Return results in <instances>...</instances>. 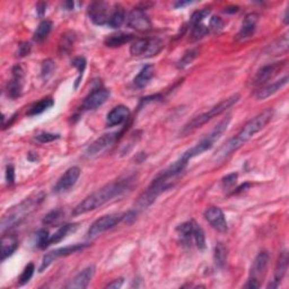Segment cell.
<instances>
[{"instance_id":"obj_34","label":"cell","mask_w":289,"mask_h":289,"mask_svg":"<svg viewBox=\"0 0 289 289\" xmlns=\"http://www.w3.org/2000/svg\"><path fill=\"white\" fill-rule=\"evenodd\" d=\"M148 46V39H138L131 44L130 47V53L132 55H144Z\"/></svg>"},{"instance_id":"obj_17","label":"cell","mask_w":289,"mask_h":289,"mask_svg":"<svg viewBox=\"0 0 289 289\" xmlns=\"http://www.w3.org/2000/svg\"><path fill=\"white\" fill-rule=\"evenodd\" d=\"M94 275H95V266L91 265L85 268L78 275L74 278L70 283L67 285V288L69 289H84L91 283Z\"/></svg>"},{"instance_id":"obj_11","label":"cell","mask_w":289,"mask_h":289,"mask_svg":"<svg viewBox=\"0 0 289 289\" xmlns=\"http://www.w3.org/2000/svg\"><path fill=\"white\" fill-rule=\"evenodd\" d=\"M80 172V168L78 166H73L68 168L65 172V174L58 180L57 184L53 187L54 193H62L71 189V187L76 184L78 179H79Z\"/></svg>"},{"instance_id":"obj_1","label":"cell","mask_w":289,"mask_h":289,"mask_svg":"<svg viewBox=\"0 0 289 289\" xmlns=\"http://www.w3.org/2000/svg\"><path fill=\"white\" fill-rule=\"evenodd\" d=\"M273 116V111L271 108H268L263 112H261L260 114L254 116L253 119H251L245 126L242 128V130L237 133V136L232 138L228 140L226 144L221 146V147L216 152L213 159L216 160V163L224 162L228 156H231L233 153L237 151L242 147V146L252 139L255 134L263 129V128L268 125L270 120Z\"/></svg>"},{"instance_id":"obj_39","label":"cell","mask_w":289,"mask_h":289,"mask_svg":"<svg viewBox=\"0 0 289 289\" xmlns=\"http://www.w3.org/2000/svg\"><path fill=\"white\" fill-rule=\"evenodd\" d=\"M209 15H210L209 9H201V10H197V12H194L190 20L191 26L202 24V21H204L207 16H209Z\"/></svg>"},{"instance_id":"obj_13","label":"cell","mask_w":289,"mask_h":289,"mask_svg":"<svg viewBox=\"0 0 289 289\" xmlns=\"http://www.w3.org/2000/svg\"><path fill=\"white\" fill-rule=\"evenodd\" d=\"M13 78L7 84V94L12 99H17L21 96L22 89H23V79H24V70L20 65L13 67Z\"/></svg>"},{"instance_id":"obj_4","label":"cell","mask_w":289,"mask_h":289,"mask_svg":"<svg viewBox=\"0 0 289 289\" xmlns=\"http://www.w3.org/2000/svg\"><path fill=\"white\" fill-rule=\"evenodd\" d=\"M239 99H241L239 94H234V95L227 97V99L223 100L221 102L215 105V106L210 108L208 112H205V113H202L200 115L194 116V118L192 120H190V121L184 126V128H183L181 134L184 137L186 136V134L193 132L194 130H197L200 127L206 125V123L210 121V120H212L213 118H216V116H218L220 114H223L224 112H226L228 108H231L233 105L237 103Z\"/></svg>"},{"instance_id":"obj_36","label":"cell","mask_w":289,"mask_h":289,"mask_svg":"<svg viewBox=\"0 0 289 289\" xmlns=\"http://www.w3.org/2000/svg\"><path fill=\"white\" fill-rule=\"evenodd\" d=\"M55 68H57V66H55V62L53 60H46V61H43L42 66H41V76H42L44 80L49 79L54 74Z\"/></svg>"},{"instance_id":"obj_22","label":"cell","mask_w":289,"mask_h":289,"mask_svg":"<svg viewBox=\"0 0 289 289\" xmlns=\"http://www.w3.org/2000/svg\"><path fill=\"white\" fill-rule=\"evenodd\" d=\"M75 42H76V34L73 31H68L63 33L60 37L59 44H58V51L60 55H67L70 53V51L73 50L75 46Z\"/></svg>"},{"instance_id":"obj_3","label":"cell","mask_w":289,"mask_h":289,"mask_svg":"<svg viewBox=\"0 0 289 289\" xmlns=\"http://www.w3.org/2000/svg\"><path fill=\"white\" fill-rule=\"evenodd\" d=\"M44 198H46L44 193L41 192L39 194H35V196L25 199L20 205L14 207L6 216H3L1 220V232L5 233V231L21 224L29 213H32L35 209H37L41 202L44 200Z\"/></svg>"},{"instance_id":"obj_38","label":"cell","mask_w":289,"mask_h":289,"mask_svg":"<svg viewBox=\"0 0 289 289\" xmlns=\"http://www.w3.org/2000/svg\"><path fill=\"white\" fill-rule=\"evenodd\" d=\"M209 33V28L204 24H198L192 26V32H191V40L199 41L202 37H205Z\"/></svg>"},{"instance_id":"obj_26","label":"cell","mask_w":289,"mask_h":289,"mask_svg":"<svg viewBox=\"0 0 289 289\" xmlns=\"http://www.w3.org/2000/svg\"><path fill=\"white\" fill-rule=\"evenodd\" d=\"M18 247V242L14 236H2L1 241V260H6Z\"/></svg>"},{"instance_id":"obj_44","label":"cell","mask_w":289,"mask_h":289,"mask_svg":"<svg viewBox=\"0 0 289 289\" xmlns=\"http://www.w3.org/2000/svg\"><path fill=\"white\" fill-rule=\"evenodd\" d=\"M208 28L209 31H211L212 33H219L221 29L224 28V21L218 16L212 17L211 20H210Z\"/></svg>"},{"instance_id":"obj_53","label":"cell","mask_w":289,"mask_h":289,"mask_svg":"<svg viewBox=\"0 0 289 289\" xmlns=\"http://www.w3.org/2000/svg\"><path fill=\"white\" fill-rule=\"evenodd\" d=\"M65 6H67V9L70 10V9H73V8H74V2H71V1L66 2V3H65Z\"/></svg>"},{"instance_id":"obj_8","label":"cell","mask_w":289,"mask_h":289,"mask_svg":"<svg viewBox=\"0 0 289 289\" xmlns=\"http://www.w3.org/2000/svg\"><path fill=\"white\" fill-rule=\"evenodd\" d=\"M127 25L138 32H147L152 28V22L141 8H133L127 17Z\"/></svg>"},{"instance_id":"obj_14","label":"cell","mask_w":289,"mask_h":289,"mask_svg":"<svg viewBox=\"0 0 289 289\" xmlns=\"http://www.w3.org/2000/svg\"><path fill=\"white\" fill-rule=\"evenodd\" d=\"M108 97H110V91H107L106 88H97L86 97L82 103V108L86 111L96 110L106 102Z\"/></svg>"},{"instance_id":"obj_28","label":"cell","mask_w":289,"mask_h":289,"mask_svg":"<svg viewBox=\"0 0 289 289\" xmlns=\"http://www.w3.org/2000/svg\"><path fill=\"white\" fill-rule=\"evenodd\" d=\"M288 34H285L280 37V39H278L276 42H273L272 44H270L266 49L265 52L269 54H272V55H278V54H281L284 53V52H287L288 50Z\"/></svg>"},{"instance_id":"obj_46","label":"cell","mask_w":289,"mask_h":289,"mask_svg":"<svg viewBox=\"0 0 289 289\" xmlns=\"http://www.w3.org/2000/svg\"><path fill=\"white\" fill-rule=\"evenodd\" d=\"M237 178H238L237 173H232V174L226 175L225 178H223V180H221L223 186L224 187H232L233 185H235L236 181H237Z\"/></svg>"},{"instance_id":"obj_35","label":"cell","mask_w":289,"mask_h":289,"mask_svg":"<svg viewBox=\"0 0 289 289\" xmlns=\"http://www.w3.org/2000/svg\"><path fill=\"white\" fill-rule=\"evenodd\" d=\"M193 239L194 242L197 244V247L199 250H205L206 249V236H205V232L202 228L199 226V225L194 224V228H193Z\"/></svg>"},{"instance_id":"obj_27","label":"cell","mask_w":289,"mask_h":289,"mask_svg":"<svg viewBox=\"0 0 289 289\" xmlns=\"http://www.w3.org/2000/svg\"><path fill=\"white\" fill-rule=\"evenodd\" d=\"M126 20V10L121 5H115L113 10H112L110 20H108L107 25L110 27L118 28L123 24Z\"/></svg>"},{"instance_id":"obj_12","label":"cell","mask_w":289,"mask_h":289,"mask_svg":"<svg viewBox=\"0 0 289 289\" xmlns=\"http://www.w3.org/2000/svg\"><path fill=\"white\" fill-rule=\"evenodd\" d=\"M205 218L216 231L226 233L228 231L227 220L225 218L223 210L218 207H210L205 211Z\"/></svg>"},{"instance_id":"obj_52","label":"cell","mask_w":289,"mask_h":289,"mask_svg":"<svg viewBox=\"0 0 289 289\" xmlns=\"http://www.w3.org/2000/svg\"><path fill=\"white\" fill-rule=\"evenodd\" d=\"M238 12V7H232V8L225 9V13H236Z\"/></svg>"},{"instance_id":"obj_48","label":"cell","mask_w":289,"mask_h":289,"mask_svg":"<svg viewBox=\"0 0 289 289\" xmlns=\"http://www.w3.org/2000/svg\"><path fill=\"white\" fill-rule=\"evenodd\" d=\"M6 181L8 183L9 185L14 184L15 182V171H14V167L12 165H9V166H7V170H6Z\"/></svg>"},{"instance_id":"obj_23","label":"cell","mask_w":289,"mask_h":289,"mask_svg":"<svg viewBox=\"0 0 289 289\" xmlns=\"http://www.w3.org/2000/svg\"><path fill=\"white\" fill-rule=\"evenodd\" d=\"M133 40V34H130V33H125V32H118L114 33V34L108 35L106 39H105L104 43L105 46L108 48H118L121 47L123 44L129 43L130 41Z\"/></svg>"},{"instance_id":"obj_15","label":"cell","mask_w":289,"mask_h":289,"mask_svg":"<svg viewBox=\"0 0 289 289\" xmlns=\"http://www.w3.org/2000/svg\"><path fill=\"white\" fill-rule=\"evenodd\" d=\"M269 260H270L269 253L266 252V251H261V252L257 255V258H255L254 261H253L252 269H251L250 279L260 283L261 278L264 277L266 269H268Z\"/></svg>"},{"instance_id":"obj_21","label":"cell","mask_w":289,"mask_h":289,"mask_svg":"<svg viewBox=\"0 0 289 289\" xmlns=\"http://www.w3.org/2000/svg\"><path fill=\"white\" fill-rule=\"evenodd\" d=\"M287 82H288V76H285L283 79L277 80L275 82H272V84L262 87L260 91L257 93L255 97H257V100H259V101L268 99V97L273 95V94H276L278 91H280L284 86H286Z\"/></svg>"},{"instance_id":"obj_5","label":"cell","mask_w":289,"mask_h":289,"mask_svg":"<svg viewBox=\"0 0 289 289\" xmlns=\"http://www.w3.org/2000/svg\"><path fill=\"white\" fill-rule=\"evenodd\" d=\"M230 122H231V116L224 119L223 121H220L218 125L213 128V129L211 130V132L208 133L205 138H202L197 145H194L192 148L189 149V151L183 153V155H184L186 158L190 160V159H192L193 157L201 155L202 153L209 151V149L213 146V144H215V142L221 137V134H223L225 131L227 130Z\"/></svg>"},{"instance_id":"obj_49","label":"cell","mask_w":289,"mask_h":289,"mask_svg":"<svg viewBox=\"0 0 289 289\" xmlns=\"http://www.w3.org/2000/svg\"><path fill=\"white\" fill-rule=\"evenodd\" d=\"M123 285V279L122 278H120V279H115L110 283L108 285H106V288H113V289H118V288H121Z\"/></svg>"},{"instance_id":"obj_20","label":"cell","mask_w":289,"mask_h":289,"mask_svg":"<svg viewBox=\"0 0 289 289\" xmlns=\"http://www.w3.org/2000/svg\"><path fill=\"white\" fill-rule=\"evenodd\" d=\"M288 253L287 251H284L281 252L279 259H278L276 269H275V278H273V281L269 285L268 288H277L279 286L281 280L284 279L285 275H286V271L288 269Z\"/></svg>"},{"instance_id":"obj_10","label":"cell","mask_w":289,"mask_h":289,"mask_svg":"<svg viewBox=\"0 0 289 289\" xmlns=\"http://www.w3.org/2000/svg\"><path fill=\"white\" fill-rule=\"evenodd\" d=\"M285 63L286 62L281 61V62H275V63H270V65L263 66L262 68H260L257 71V74H255V76L252 79V85L255 86V87L264 85L266 81L272 79V78L275 77L281 69H283Z\"/></svg>"},{"instance_id":"obj_9","label":"cell","mask_w":289,"mask_h":289,"mask_svg":"<svg viewBox=\"0 0 289 289\" xmlns=\"http://www.w3.org/2000/svg\"><path fill=\"white\" fill-rule=\"evenodd\" d=\"M112 10L110 5L104 1L93 2L88 7V15L91 21L96 25H105L108 23Z\"/></svg>"},{"instance_id":"obj_16","label":"cell","mask_w":289,"mask_h":289,"mask_svg":"<svg viewBox=\"0 0 289 289\" xmlns=\"http://www.w3.org/2000/svg\"><path fill=\"white\" fill-rule=\"evenodd\" d=\"M116 139V133H106L103 134L102 137L96 139L95 141L92 142L91 145L88 146V148L86 149V157H94L99 154L105 151L108 146H111Z\"/></svg>"},{"instance_id":"obj_31","label":"cell","mask_w":289,"mask_h":289,"mask_svg":"<svg viewBox=\"0 0 289 289\" xmlns=\"http://www.w3.org/2000/svg\"><path fill=\"white\" fill-rule=\"evenodd\" d=\"M52 29V23L50 21H43L39 26H37L36 31L34 33V41L35 42H43L47 39L48 35L50 34Z\"/></svg>"},{"instance_id":"obj_19","label":"cell","mask_w":289,"mask_h":289,"mask_svg":"<svg viewBox=\"0 0 289 289\" xmlns=\"http://www.w3.org/2000/svg\"><path fill=\"white\" fill-rule=\"evenodd\" d=\"M130 116V110L125 105L115 106L106 116V125L108 127H115L122 125Z\"/></svg>"},{"instance_id":"obj_2","label":"cell","mask_w":289,"mask_h":289,"mask_svg":"<svg viewBox=\"0 0 289 289\" xmlns=\"http://www.w3.org/2000/svg\"><path fill=\"white\" fill-rule=\"evenodd\" d=\"M130 189V181L125 180V181H115L110 184H106L93 192L91 196L85 198L79 205H77L73 210V215L78 216L82 213L89 212L92 210H95L104 204H106L115 197H119L127 192Z\"/></svg>"},{"instance_id":"obj_54","label":"cell","mask_w":289,"mask_h":289,"mask_svg":"<svg viewBox=\"0 0 289 289\" xmlns=\"http://www.w3.org/2000/svg\"><path fill=\"white\" fill-rule=\"evenodd\" d=\"M285 23L288 24V9L286 10V14H285Z\"/></svg>"},{"instance_id":"obj_29","label":"cell","mask_w":289,"mask_h":289,"mask_svg":"<svg viewBox=\"0 0 289 289\" xmlns=\"http://www.w3.org/2000/svg\"><path fill=\"white\" fill-rule=\"evenodd\" d=\"M54 105V101L51 99V97H46V99H42L39 102L33 104L29 110L27 111V115L33 116V115H39L43 112H46L49 108L52 107Z\"/></svg>"},{"instance_id":"obj_47","label":"cell","mask_w":289,"mask_h":289,"mask_svg":"<svg viewBox=\"0 0 289 289\" xmlns=\"http://www.w3.org/2000/svg\"><path fill=\"white\" fill-rule=\"evenodd\" d=\"M31 49H32L31 43L22 42L20 46H18L17 55L18 57H26V55H28L29 52H31Z\"/></svg>"},{"instance_id":"obj_33","label":"cell","mask_w":289,"mask_h":289,"mask_svg":"<svg viewBox=\"0 0 289 289\" xmlns=\"http://www.w3.org/2000/svg\"><path fill=\"white\" fill-rule=\"evenodd\" d=\"M227 247L223 243H218L215 247V262L218 268H224L227 262V255H228Z\"/></svg>"},{"instance_id":"obj_42","label":"cell","mask_w":289,"mask_h":289,"mask_svg":"<svg viewBox=\"0 0 289 289\" xmlns=\"http://www.w3.org/2000/svg\"><path fill=\"white\" fill-rule=\"evenodd\" d=\"M49 238H50L49 232L47 230H40L36 234V245L40 249H46V247H48Z\"/></svg>"},{"instance_id":"obj_45","label":"cell","mask_w":289,"mask_h":289,"mask_svg":"<svg viewBox=\"0 0 289 289\" xmlns=\"http://www.w3.org/2000/svg\"><path fill=\"white\" fill-rule=\"evenodd\" d=\"M60 136L59 134H54V133H49V132H43V133H39L37 136H35V139L41 144H47V142H51L53 140H57L59 139Z\"/></svg>"},{"instance_id":"obj_25","label":"cell","mask_w":289,"mask_h":289,"mask_svg":"<svg viewBox=\"0 0 289 289\" xmlns=\"http://www.w3.org/2000/svg\"><path fill=\"white\" fill-rule=\"evenodd\" d=\"M154 76V67L152 65L145 66L133 79V85L137 88H144Z\"/></svg>"},{"instance_id":"obj_41","label":"cell","mask_w":289,"mask_h":289,"mask_svg":"<svg viewBox=\"0 0 289 289\" xmlns=\"http://www.w3.org/2000/svg\"><path fill=\"white\" fill-rule=\"evenodd\" d=\"M34 271H35V266L33 263H28L27 265L25 266L24 271L22 272V275L20 277V285H25L27 284L29 280H31V278L34 275Z\"/></svg>"},{"instance_id":"obj_24","label":"cell","mask_w":289,"mask_h":289,"mask_svg":"<svg viewBox=\"0 0 289 289\" xmlns=\"http://www.w3.org/2000/svg\"><path fill=\"white\" fill-rule=\"evenodd\" d=\"M78 228V225L77 224H67V225H63L59 228V230L54 233L53 235L50 236V238H49L48 241V246L52 245V244H55V243H59L60 241H62L63 238H66L67 236H68L70 233H74Z\"/></svg>"},{"instance_id":"obj_51","label":"cell","mask_w":289,"mask_h":289,"mask_svg":"<svg viewBox=\"0 0 289 289\" xmlns=\"http://www.w3.org/2000/svg\"><path fill=\"white\" fill-rule=\"evenodd\" d=\"M190 3H192V1H179L175 3V8H180V7H184L186 5H190Z\"/></svg>"},{"instance_id":"obj_40","label":"cell","mask_w":289,"mask_h":289,"mask_svg":"<svg viewBox=\"0 0 289 289\" xmlns=\"http://www.w3.org/2000/svg\"><path fill=\"white\" fill-rule=\"evenodd\" d=\"M198 54V50L197 49H191V50L186 51L184 54H183L182 59L180 60L179 62V68H184L189 63H191L194 60V58L197 57Z\"/></svg>"},{"instance_id":"obj_30","label":"cell","mask_w":289,"mask_h":289,"mask_svg":"<svg viewBox=\"0 0 289 289\" xmlns=\"http://www.w3.org/2000/svg\"><path fill=\"white\" fill-rule=\"evenodd\" d=\"M164 47L163 41L158 39V37H152V39H148V46H147V50H146L144 57H155L162 51V49Z\"/></svg>"},{"instance_id":"obj_50","label":"cell","mask_w":289,"mask_h":289,"mask_svg":"<svg viewBox=\"0 0 289 289\" xmlns=\"http://www.w3.org/2000/svg\"><path fill=\"white\" fill-rule=\"evenodd\" d=\"M47 8V5L46 3H39V5H37V7H36V12H37V14H39V16L40 17H42L44 14H46V9Z\"/></svg>"},{"instance_id":"obj_18","label":"cell","mask_w":289,"mask_h":289,"mask_svg":"<svg viewBox=\"0 0 289 289\" xmlns=\"http://www.w3.org/2000/svg\"><path fill=\"white\" fill-rule=\"evenodd\" d=\"M258 21H259L258 14L251 13L249 15H246V17L244 18L242 27L237 33V35H236V39H237L238 41H242L252 36L255 33V29H257Z\"/></svg>"},{"instance_id":"obj_43","label":"cell","mask_w":289,"mask_h":289,"mask_svg":"<svg viewBox=\"0 0 289 289\" xmlns=\"http://www.w3.org/2000/svg\"><path fill=\"white\" fill-rule=\"evenodd\" d=\"M60 217H61V210L60 209L52 210V211H50L44 216L42 223L44 225H53L60 219Z\"/></svg>"},{"instance_id":"obj_7","label":"cell","mask_w":289,"mask_h":289,"mask_svg":"<svg viewBox=\"0 0 289 289\" xmlns=\"http://www.w3.org/2000/svg\"><path fill=\"white\" fill-rule=\"evenodd\" d=\"M88 246H89L88 244H74V245L60 247V249L51 251V252L47 253L43 257V260H42V262H41L39 271L43 272L44 270L49 268V265H50L52 262L58 260L59 258L68 257V255L74 254L76 252H79V251H82V250L86 249V247H88Z\"/></svg>"},{"instance_id":"obj_32","label":"cell","mask_w":289,"mask_h":289,"mask_svg":"<svg viewBox=\"0 0 289 289\" xmlns=\"http://www.w3.org/2000/svg\"><path fill=\"white\" fill-rule=\"evenodd\" d=\"M193 228H194L193 221H185V223L180 225V226L176 228V231H178L180 237L182 238L183 242L189 243L191 242V237L193 236Z\"/></svg>"},{"instance_id":"obj_37","label":"cell","mask_w":289,"mask_h":289,"mask_svg":"<svg viewBox=\"0 0 289 289\" xmlns=\"http://www.w3.org/2000/svg\"><path fill=\"white\" fill-rule=\"evenodd\" d=\"M73 66L76 67L78 70V78L76 79V82H75V88H78L82 78V74H84L86 68V59L84 57H77L76 59H74Z\"/></svg>"},{"instance_id":"obj_6","label":"cell","mask_w":289,"mask_h":289,"mask_svg":"<svg viewBox=\"0 0 289 289\" xmlns=\"http://www.w3.org/2000/svg\"><path fill=\"white\" fill-rule=\"evenodd\" d=\"M126 213L119 212L101 217V218L95 220L92 224L91 228L88 230V236L91 238L97 237V236L103 234L104 232L111 230V228H113L116 225L121 223V221L126 218Z\"/></svg>"}]
</instances>
